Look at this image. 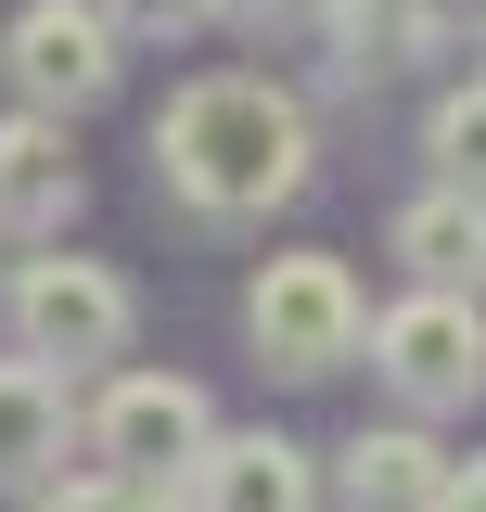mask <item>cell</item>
<instances>
[{
	"mask_svg": "<svg viewBox=\"0 0 486 512\" xmlns=\"http://www.w3.org/2000/svg\"><path fill=\"white\" fill-rule=\"evenodd\" d=\"M218 26H243V39H333V0H218Z\"/></svg>",
	"mask_w": 486,
	"mask_h": 512,
	"instance_id": "obj_15",
	"label": "cell"
},
{
	"mask_svg": "<svg viewBox=\"0 0 486 512\" xmlns=\"http://www.w3.org/2000/svg\"><path fill=\"white\" fill-rule=\"evenodd\" d=\"M307 167H320L307 103L269 90V77H192L154 116V180L180 192L192 218H269V205L307 192Z\"/></svg>",
	"mask_w": 486,
	"mask_h": 512,
	"instance_id": "obj_1",
	"label": "cell"
},
{
	"mask_svg": "<svg viewBox=\"0 0 486 512\" xmlns=\"http://www.w3.org/2000/svg\"><path fill=\"white\" fill-rule=\"evenodd\" d=\"M333 487L359 512H410V500H448V448L423 436V423H384V436H359L346 461H333Z\"/></svg>",
	"mask_w": 486,
	"mask_h": 512,
	"instance_id": "obj_11",
	"label": "cell"
},
{
	"mask_svg": "<svg viewBox=\"0 0 486 512\" xmlns=\"http://www.w3.org/2000/svg\"><path fill=\"white\" fill-rule=\"evenodd\" d=\"M64 218H77L64 116H52V103H13V116H0V231H13V244H52Z\"/></svg>",
	"mask_w": 486,
	"mask_h": 512,
	"instance_id": "obj_7",
	"label": "cell"
},
{
	"mask_svg": "<svg viewBox=\"0 0 486 512\" xmlns=\"http://www.w3.org/2000/svg\"><path fill=\"white\" fill-rule=\"evenodd\" d=\"M205 448H218V410H205V384H192V372H116L103 397H90V461L141 474L154 500L180 487Z\"/></svg>",
	"mask_w": 486,
	"mask_h": 512,
	"instance_id": "obj_5",
	"label": "cell"
},
{
	"mask_svg": "<svg viewBox=\"0 0 486 512\" xmlns=\"http://www.w3.org/2000/svg\"><path fill=\"white\" fill-rule=\"evenodd\" d=\"M180 500H205V512H295V500H320V474H307L295 436H218L180 474Z\"/></svg>",
	"mask_w": 486,
	"mask_h": 512,
	"instance_id": "obj_9",
	"label": "cell"
},
{
	"mask_svg": "<svg viewBox=\"0 0 486 512\" xmlns=\"http://www.w3.org/2000/svg\"><path fill=\"white\" fill-rule=\"evenodd\" d=\"M116 64H128V26L103 13V0H26L13 39H0L13 103H52V116H90V103L116 90Z\"/></svg>",
	"mask_w": 486,
	"mask_h": 512,
	"instance_id": "obj_6",
	"label": "cell"
},
{
	"mask_svg": "<svg viewBox=\"0 0 486 512\" xmlns=\"http://www.w3.org/2000/svg\"><path fill=\"white\" fill-rule=\"evenodd\" d=\"M103 13H116L141 52H180V39H205V26H218V0H103Z\"/></svg>",
	"mask_w": 486,
	"mask_h": 512,
	"instance_id": "obj_14",
	"label": "cell"
},
{
	"mask_svg": "<svg viewBox=\"0 0 486 512\" xmlns=\"http://www.w3.org/2000/svg\"><path fill=\"white\" fill-rule=\"evenodd\" d=\"M448 512H486V448H474V461H448Z\"/></svg>",
	"mask_w": 486,
	"mask_h": 512,
	"instance_id": "obj_16",
	"label": "cell"
},
{
	"mask_svg": "<svg viewBox=\"0 0 486 512\" xmlns=\"http://www.w3.org/2000/svg\"><path fill=\"white\" fill-rule=\"evenodd\" d=\"M384 256L410 269V282H486V192L435 180L397 205V231H384Z\"/></svg>",
	"mask_w": 486,
	"mask_h": 512,
	"instance_id": "obj_10",
	"label": "cell"
},
{
	"mask_svg": "<svg viewBox=\"0 0 486 512\" xmlns=\"http://www.w3.org/2000/svg\"><path fill=\"white\" fill-rule=\"evenodd\" d=\"M423 154H435V180L486 192V77H474V90H448V103L423 116Z\"/></svg>",
	"mask_w": 486,
	"mask_h": 512,
	"instance_id": "obj_13",
	"label": "cell"
},
{
	"mask_svg": "<svg viewBox=\"0 0 486 512\" xmlns=\"http://www.w3.org/2000/svg\"><path fill=\"white\" fill-rule=\"evenodd\" d=\"M371 372L397 384L410 410H474L486 397V308H474V282H410L397 308L371 320Z\"/></svg>",
	"mask_w": 486,
	"mask_h": 512,
	"instance_id": "obj_3",
	"label": "cell"
},
{
	"mask_svg": "<svg viewBox=\"0 0 486 512\" xmlns=\"http://www.w3.org/2000/svg\"><path fill=\"white\" fill-rule=\"evenodd\" d=\"M0 308H13V346H39L64 372L128 359V333H141V295H128V269H103V256H26Z\"/></svg>",
	"mask_w": 486,
	"mask_h": 512,
	"instance_id": "obj_4",
	"label": "cell"
},
{
	"mask_svg": "<svg viewBox=\"0 0 486 512\" xmlns=\"http://www.w3.org/2000/svg\"><path fill=\"white\" fill-rule=\"evenodd\" d=\"M474 52H486V26H474Z\"/></svg>",
	"mask_w": 486,
	"mask_h": 512,
	"instance_id": "obj_17",
	"label": "cell"
},
{
	"mask_svg": "<svg viewBox=\"0 0 486 512\" xmlns=\"http://www.w3.org/2000/svg\"><path fill=\"white\" fill-rule=\"evenodd\" d=\"M64 448H77V410H64V372L26 346V359H0V487H26V500H52Z\"/></svg>",
	"mask_w": 486,
	"mask_h": 512,
	"instance_id": "obj_8",
	"label": "cell"
},
{
	"mask_svg": "<svg viewBox=\"0 0 486 512\" xmlns=\"http://www.w3.org/2000/svg\"><path fill=\"white\" fill-rule=\"evenodd\" d=\"M243 333H256V359L282 384H320L371 346V295H359L346 256H269L256 295H243Z\"/></svg>",
	"mask_w": 486,
	"mask_h": 512,
	"instance_id": "obj_2",
	"label": "cell"
},
{
	"mask_svg": "<svg viewBox=\"0 0 486 512\" xmlns=\"http://www.w3.org/2000/svg\"><path fill=\"white\" fill-rule=\"evenodd\" d=\"M333 52H346V77H410L448 52V26L423 0H333Z\"/></svg>",
	"mask_w": 486,
	"mask_h": 512,
	"instance_id": "obj_12",
	"label": "cell"
}]
</instances>
